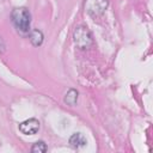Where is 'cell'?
<instances>
[{
  "label": "cell",
  "mask_w": 153,
  "mask_h": 153,
  "mask_svg": "<svg viewBox=\"0 0 153 153\" xmlns=\"http://www.w3.org/2000/svg\"><path fill=\"white\" fill-rule=\"evenodd\" d=\"M78 96H79V93H78L76 90L69 88V90L67 91V93L65 94L63 100H65V103H66L67 105L74 106V105H76V103H78Z\"/></svg>",
  "instance_id": "8992f818"
},
{
  "label": "cell",
  "mask_w": 153,
  "mask_h": 153,
  "mask_svg": "<svg viewBox=\"0 0 153 153\" xmlns=\"http://www.w3.org/2000/svg\"><path fill=\"white\" fill-rule=\"evenodd\" d=\"M108 0H85L84 7L87 14L94 19L102 17L108 7Z\"/></svg>",
  "instance_id": "3957f363"
},
{
  "label": "cell",
  "mask_w": 153,
  "mask_h": 153,
  "mask_svg": "<svg viewBox=\"0 0 153 153\" xmlns=\"http://www.w3.org/2000/svg\"><path fill=\"white\" fill-rule=\"evenodd\" d=\"M39 129V122L36 118H29L19 124V130L25 135H33Z\"/></svg>",
  "instance_id": "277c9868"
},
{
  "label": "cell",
  "mask_w": 153,
  "mask_h": 153,
  "mask_svg": "<svg viewBox=\"0 0 153 153\" xmlns=\"http://www.w3.org/2000/svg\"><path fill=\"white\" fill-rule=\"evenodd\" d=\"M73 41H74L75 47L80 50L88 49L93 45L92 35H91L90 30L84 25H79L75 27V30L73 32Z\"/></svg>",
  "instance_id": "7a4b0ae2"
},
{
  "label": "cell",
  "mask_w": 153,
  "mask_h": 153,
  "mask_svg": "<svg viewBox=\"0 0 153 153\" xmlns=\"http://www.w3.org/2000/svg\"><path fill=\"white\" fill-rule=\"evenodd\" d=\"M47 151H48V147L43 141H37L31 147V152L32 153H44Z\"/></svg>",
  "instance_id": "ba28073f"
},
{
  "label": "cell",
  "mask_w": 153,
  "mask_h": 153,
  "mask_svg": "<svg viewBox=\"0 0 153 153\" xmlns=\"http://www.w3.org/2000/svg\"><path fill=\"white\" fill-rule=\"evenodd\" d=\"M29 38H30V42H31V44H32L33 47H39V45L43 43V38H44V37H43V33H42L41 30L35 29V30L30 31Z\"/></svg>",
  "instance_id": "52a82bcc"
},
{
  "label": "cell",
  "mask_w": 153,
  "mask_h": 153,
  "mask_svg": "<svg viewBox=\"0 0 153 153\" xmlns=\"http://www.w3.org/2000/svg\"><path fill=\"white\" fill-rule=\"evenodd\" d=\"M11 19L17 29V31L22 35H27L30 32L31 25V13L26 7H17L11 13Z\"/></svg>",
  "instance_id": "6da1fadb"
},
{
  "label": "cell",
  "mask_w": 153,
  "mask_h": 153,
  "mask_svg": "<svg viewBox=\"0 0 153 153\" xmlns=\"http://www.w3.org/2000/svg\"><path fill=\"white\" fill-rule=\"evenodd\" d=\"M87 143L86 137L81 134V133H74L71 137H69V145L73 148H81Z\"/></svg>",
  "instance_id": "5b68a950"
}]
</instances>
